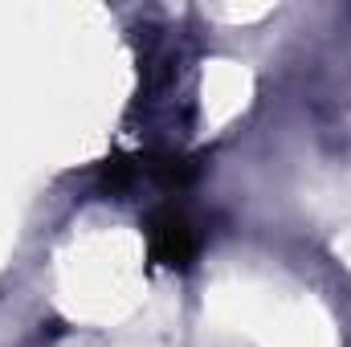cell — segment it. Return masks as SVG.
I'll list each match as a JSON object with an SVG mask.
<instances>
[{
  "label": "cell",
  "mask_w": 351,
  "mask_h": 347,
  "mask_svg": "<svg viewBox=\"0 0 351 347\" xmlns=\"http://www.w3.org/2000/svg\"><path fill=\"white\" fill-rule=\"evenodd\" d=\"M147 246H152V261H160L164 270H188L200 250L192 221L176 208H160L147 221Z\"/></svg>",
  "instance_id": "cell-1"
},
{
  "label": "cell",
  "mask_w": 351,
  "mask_h": 347,
  "mask_svg": "<svg viewBox=\"0 0 351 347\" xmlns=\"http://www.w3.org/2000/svg\"><path fill=\"white\" fill-rule=\"evenodd\" d=\"M139 172H147L152 180H160L164 188H188L196 176H200V164L196 160H184V156H156L147 164H139Z\"/></svg>",
  "instance_id": "cell-2"
},
{
  "label": "cell",
  "mask_w": 351,
  "mask_h": 347,
  "mask_svg": "<svg viewBox=\"0 0 351 347\" xmlns=\"http://www.w3.org/2000/svg\"><path fill=\"white\" fill-rule=\"evenodd\" d=\"M135 176H139V164H135V160L114 156V160H106V164H102V184H106L110 192H123Z\"/></svg>",
  "instance_id": "cell-3"
}]
</instances>
